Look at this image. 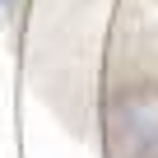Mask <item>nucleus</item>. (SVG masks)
Listing matches in <instances>:
<instances>
[{
  "label": "nucleus",
  "instance_id": "2",
  "mask_svg": "<svg viewBox=\"0 0 158 158\" xmlns=\"http://www.w3.org/2000/svg\"><path fill=\"white\" fill-rule=\"evenodd\" d=\"M14 5H19V0H0V10H14Z\"/></svg>",
  "mask_w": 158,
  "mask_h": 158
},
{
  "label": "nucleus",
  "instance_id": "1",
  "mask_svg": "<svg viewBox=\"0 0 158 158\" xmlns=\"http://www.w3.org/2000/svg\"><path fill=\"white\" fill-rule=\"evenodd\" d=\"M107 144L116 158H158V84H130L107 98Z\"/></svg>",
  "mask_w": 158,
  "mask_h": 158
}]
</instances>
